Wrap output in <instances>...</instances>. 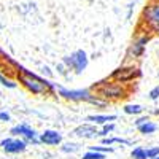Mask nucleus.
<instances>
[{
    "instance_id": "25",
    "label": "nucleus",
    "mask_w": 159,
    "mask_h": 159,
    "mask_svg": "<svg viewBox=\"0 0 159 159\" xmlns=\"http://www.w3.org/2000/svg\"><path fill=\"white\" fill-rule=\"evenodd\" d=\"M42 70H43V73H46V75H48V76H51V75H52V72H51V70H49V67H46V65H45V67H43V69H42Z\"/></svg>"
},
{
    "instance_id": "12",
    "label": "nucleus",
    "mask_w": 159,
    "mask_h": 159,
    "mask_svg": "<svg viewBox=\"0 0 159 159\" xmlns=\"http://www.w3.org/2000/svg\"><path fill=\"white\" fill-rule=\"evenodd\" d=\"M115 119H116L115 115H91V116H88V121H91L92 124H100V126H103L105 123L115 121Z\"/></svg>"
},
{
    "instance_id": "6",
    "label": "nucleus",
    "mask_w": 159,
    "mask_h": 159,
    "mask_svg": "<svg viewBox=\"0 0 159 159\" xmlns=\"http://www.w3.org/2000/svg\"><path fill=\"white\" fill-rule=\"evenodd\" d=\"M142 76V70L139 67H134V65H126V67H118L116 70L111 72L110 80L116 83H129L134 81V80Z\"/></svg>"
},
{
    "instance_id": "3",
    "label": "nucleus",
    "mask_w": 159,
    "mask_h": 159,
    "mask_svg": "<svg viewBox=\"0 0 159 159\" xmlns=\"http://www.w3.org/2000/svg\"><path fill=\"white\" fill-rule=\"evenodd\" d=\"M92 89L97 91L99 97H102L103 100H116V99H123L127 94V89L118 83H111V81H99L92 86Z\"/></svg>"
},
{
    "instance_id": "11",
    "label": "nucleus",
    "mask_w": 159,
    "mask_h": 159,
    "mask_svg": "<svg viewBox=\"0 0 159 159\" xmlns=\"http://www.w3.org/2000/svg\"><path fill=\"white\" fill-rule=\"evenodd\" d=\"M72 134L80 137V139H96V137H99V130H97L96 126L86 123V124H81V126L75 127Z\"/></svg>"
},
{
    "instance_id": "22",
    "label": "nucleus",
    "mask_w": 159,
    "mask_h": 159,
    "mask_svg": "<svg viewBox=\"0 0 159 159\" xmlns=\"http://www.w3.org/2000/svg\"><path fill=\"white\" fill-rule=\"evenodd\" d=\"M148 97H150L151 100H157V99H159V86H154V88L148 92Z\"/></svg>"
},
{
    "instance_id": "5",
    "label": "nucleus",
    "mask_w": 159,
    "mask_h": 159,
    "mask_svg": "<svg viewBox=\"0 0 159 159\" xmlns=\"http://www.w3.org/2000/svg\"><path fill=\"white\" fill-rule=\"evenodd\" d=\"M62 62L67 69H72L75 73L80 75V73H83L86 70L88 64H89V59H88V54L83 49H76L70 56H65L62 59Z\"/></svg>"
},
{
    "instance_id": "13",
    "label": "nucleus",
    "mask_w": 159,
    "mask_h": 159,
    "mask_svg": "<svg viewBox=\"0 0 159 159\" xmlns=\"http://www.w3.org/2000/svg\"><path fill=\"white\" fill-rule=\"evenodd\" d=\"M137 129H139L140 134H143V135H150V134H154V132H156L157 126H156L154 123H151L150 119H148V121H145V123L139 124V126H137Z\"/></svg>"
},
{
    "instance_id": "19",
    "label": "nucleus",
    "mask_w": 159,
    "mask_h": 159,
    "mask_svg": "<svg viewBox=\"0 0 159 159\" xmlns=\"http://www.w3.org/2000/svg\"><path fill=\"white\" fill-rule=\"evenodd\" d=\"M113 130H115V124H113L111 121H110V123H105L103 127L99 130V135H100V137H107L108 134H111Z\"/></svg>"
},
{
    "instance_id": "8",
    "label": "nucleus",
    "mask_w": 159,
    "mask_h": 159,
    "mask_svg": "<svg viewBox=\"0 0 159 159\" xmlns=\"http://www.w3.org/2000/svg\"><path fill=\"white\" fill-rule=\"evenodd\" d=\"M0 148L8 154H18V153H24L27 148V142L19 137H7L3 140H0Z\"/></svg>"
},
{
    "instance_id": "20",
    "label": "nucleus",
    "mask_w": 159,
    "mask_h": 159,
    "mask_svg": "<svg viewBox=\"0 0 159 159\" xmlns=\"http://www.w3.org/2000/svg\"><path fill=\"white\" fill-rule=\"evenodd\" d=\"M0 84H2V86H5V88H8V89H15V88L18 86L15 81H11L10 78H7L3 73H0Z\"/></svg>"
},
{
    "instance_id": "16",
    "label": "nucleus",
    "mask_w": 159,
    "mask_h": 159,
    "mask_svg": "<svg viewBox=\"0 0 159 159\" xmlns=\"http://www.w3.org/2000/svg\"><path fill=\"white\" fill-rule=\"evenodd\" d=\"M61 150L64 153H76L80 150V145L78 143H73V142H67V143H64L62 147H61Z\"/></svg>"
},
{
    "instance_id": "14",
    "label": "nucleus",
    "mask_w": 159,
    "mask_h": 159,
    "mask_svg": "<svg viewBox=\"0 0 159 159\" xmlns=\"http://www.w3.org/2000/svg\"><path fill=\"white\" fill-rule=\"evenodd\" d=\"M142 111H143L142 105H137V103H127L126 107H124V113H126V115H134V116H137V115H140Z\"/></svg>"
},
{
    "instance_id": "10",
    "label": "nucleus",
    "mask_w": 159,
    "mask_h": 159,
    "mask_svg": "<svg viewBox=\"0 0 159 159\" xmlns=\"http://www.w3.org/2000/svg\"><path fill=\"white\" fill-rule=\"evenodd\" d=\"M150 35H142V37H139L134 43H132V46H130V49H129V54H130V57H142L143 56V52H145V48H147V43L150 42Z\"/></svg>"
},
{
    "instance_id": "24",
    "label": "nucleus",
    "mask_w": 159,
    "mask_h": 159,
    "mask_svg": "<svg viewBox=\"0 0 159 159\" xmlns=\"http://www.w3.org/2000/svg\"><path fill=\"white\" fill-rule=\"evenodd\" d=\"M10 119H11V116H10V113H8V111H0V121L8 123Z\"/></svg>"
},
{
    "instance_id": "26",
    "label": "nucleus",
    "mask_w": 159,
    "mask_h": 159,
    "mask_svg": "<svg viewBox=\"0 0 159 159\" xmlns=\"http://www.w3.org/2000/svg\"><path fill=\"white\" fill-rule=\"evenodd\" d=\"M145 121H148V118H139L137 121H135V126H139V124H142V123H145Z\"/></svg>"
},
{
    "instance_id": "18",
    "label": "nucleus",
    "mask_w": 159,
    "mask_h": 159,
    "mask_svg": "<svg viewBox=\"0 0 159 159\" xmlns=\"http://www.w3.org/2000/svg\"><path fill=\"white\" fill-rule=\"evenodd\" d=\"M81 159H107V156H105V153H99V151H92V150H89L88 153L83 154Z\"/></svg>"
},
{
    "instance_id": "15",
    "label": "nucleus",
    "mask_w": 159,
    "mask_h": 159,
    "mask_svg": "<svg viewBox=\"0 0 159 159\" xmlns=\"http://www.w3.org/2000/svg\"><path fill=\"white\" fill-rule=\"evenodd\" d=\"M113 143L129 145L130 142H129V140H126V139H121V137H103V139H102V145H108V147H111Z\"/></svg>"
},
{
    "instance_id": "21",
    "label": "nucleus",
    "mask_w": 159,
    "mask_h": 159,
    "mask_svg": "<svg viewBox=\"0 0 159 159\" xmlns=\"http://www.w3.org/2000/svg\"><path fill=\"white\" fill-rule=\"evenodd\" d=\"M89 150L92 151H99V153H113V148H110L108 145H105V147H89Z\"/></svg>"
},
{
    "instance_id": "4",
    "label": "nucleus",
    "mask_w": 159,
    "mask_h": 159,
    "mask_svg": "<svg viewBox=\"0 0 159 159\" xmlns=\"http://www.w3.org/2000/svg\"><path fill=\"white\" fill-rule=\"evenodd\" d=\"M142 22H143L145 29L148 32L159 35V0H151V2L143 8Z\"/></svg>"
},
{
    "instance_id": "2",
    "label": "nucleus",
    "mask_w": 159,
    "mask_h": 159,
    "mask_svg": "<svg viewBox=\"0 0 159 159\" xmlns=\"http://www.w3.org/2000/svg\"><path fill=\"white\" fill-rule=\"evenodd\" d=\"M59 96L65 100H72V102H88L91 105H96V107L103 108L107 105V100H100L99 97H96L89 89H65L62 86H57Z\"/></svg>"
},
{
    "instance_id": "9",
    "label": "nucleus",
    "mask_w": 159,
    "mask_h": 159,
    "mask_svg": "<svg viewBox=\"0 0 159 159\" xmlns=\"http://www.w3.org/2000/svg\"><path fill=\"white\" fill-rule=\"evenodd\" d=\"M38 139H40V143L49 145V147H57V145L62 143V134L52 129L45 130L43 134H38Z\"/></svg>"
},
{
    "instance_id": "1",
    "label": "nucleus",
    "mask_w": 159,
    "mask_h": 159,
    "mask_svg": "<svg viewBox=\"0 0 159 159\" xmlns=\"http://www.w3.org/2000/svg\"><path fill=\"white\" fill-rule=\"evenodd\" d=\"M13 65L18 69V80H19V83H21L25 89H27L29 92H32V94L42 96V94H46V92H54V91H57V86H59V84H54V83H51L49 80H45V78H42V76L32 73L30 70H27L25 67L19 65L18 62H15Z\"/></svg>"
},
{
    "instance_id": "27",
    "label": "nucleus",
    "mask_w": 159,
    "mask_h": 159,
    "mask_svg": "<svg viewBox=\"0 0 159 159\" xmlns=\"http://www.w3.org/2000/svg\"><path fill=\"white\" fill-rule=\"evenodd\" d=\"M151 159H159V156H156V157H151Z\"/></svg>"
},
{
    "instance_id": "23",
    "label": "nucleus",
    "mask_w": 159,
    "mask_h": 159,
    "mask_svg": "<svg viewBox=\"0 0 159 159\" xmlns=\"http://www.w3.org/2000/svg\"><path fill=\"white\" fill-rule=\"evenodd\" d=\"M147 156H148V159L159 156V147H153V148H148V150H147Z\"/></svg>"
},
{
    "instance_id": "17",
    "label": "nucleus",
    "mask_w": 159,
    "mask_h": 159,
    "mask_svg": "<svg viewBox=\"0 0 159 159\" xmlns=\"http://www.w3.org/2000/svg\"><path fill=\"white\" fill-rule=\"evenodd\" d=\"M130 156L134 157V159H148V156H147V150L142 148V147L134 148V150H132V153H130Z\"/></svg>"
},
{
    "instance_id": "7",
    "label": "nucleus",
    "mask_w": 159,
    "mask_h": 159,
    "mask_svg": "<svg viewBox=\"0 0 159 159\" xmlns=\"http://www.w3.org/2000/svg\"><path fill=\"white\" fill-rule=\"evenodd\" d=\"M10 134H11L13 137H22L27 143H32V145H38V143H40V139H38L37 130L32 129L29 124L13 126V127L10 129Z\"/></svg>"
}]
</instances>
